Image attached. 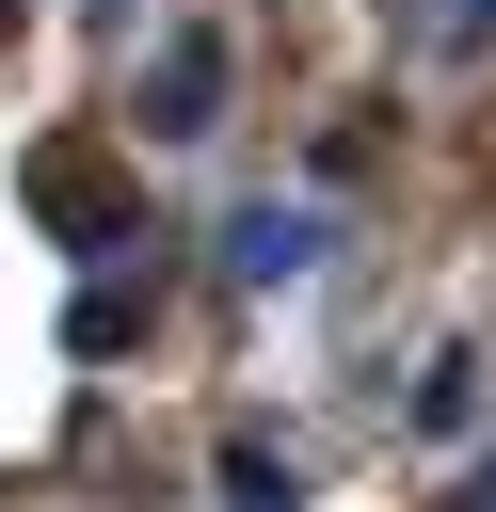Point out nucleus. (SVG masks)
I'll use <instances>...</instances> for the list:
<instances>
[{"label": "nucleus", "instance_id": "nucleus-3", "mask_svg": "<svg viewBox=\"0 0 496 512\" xmlns=\"http://www.w3.org/2000/svg\"><path fill=\"white\" fill-rule=\"evenodd\" d=\"M224 272H240V288H304V272H320V208H272V192H256V208L224 224Z\"/></svg>", "mask_w": 496, "mask_h": 512}, {"label": "nucleus", "instance_id": "nucleus-1", "mask_svg": "<svg viewBox=\"0 0 496 512\" xmlns=\"http://www.w3.org/2000/svg\"><path fill=\"white\" fill-rule=\"evenodd\" d=\"M16 208L64 240V256H144L160 224H144V192H128V160L96 144V128H48L32 160H16Z\"/></svg>", "mask_w": 496, "mask_h": 512}, {"label": "nucleus", "instance_id": "nucleus-2", "mask_svg": "<svg viewBox=\"0 0 496 512\" xmlns=\"http://www.w3.org/2000/svg\"><path fill=\"white\" fill-rule=\"evenodd\" d=\"M144 128H160V144H208V128H224V32H208V16L160 32V64H144Z\"/></svg>", "mask_w": 496, "mask_h": 512}, {"label": "nucleus", "instance_id": "nucleus-4", "mask_svg": "<svg viewBox=\"0 0 496 512\" xmlns=\"http://www.w3.org/2000/svg\"><path fill=\"white\" fill-rule=\"evenodd\" d=\"M144 336H160V272H96V288L64 304V352H80V368H112V352H144Z\"/></svg>", "mask_w": 496, "mask_h": 512}, {"label": "nucleus", "instance_id": "nucleus-6", "mask_svg": "<svg viewBox=\"0 0 496 512\" xmlns=\"http://www.w3.org/2000/svg\"><path fill=\"white\" fill-rule=\"evenodd\" d=\"M448 32H464V48H480V32H496V0H448Z\"/></svg>", "mask_w": 496, "mask_h": 512}, {"label": "nucleus", "instance_id": "nucleus-7", "mask_svg": "<svg viewBox=\"0 0 496 512\" xmlns=\"http://www.w3.org/2000/svg\"><path fill=\"white\" fill-rule=\"evenodd\" d=\"M480 512H496V464H480Z\"/></svg>", "mask_w": 496, "mask_h": 512}, {"label": "nucleus", "instance_id": "nucleus-5", "mask_svg": "<svg viewBox=\"0 0 496 512\" xmlns=\"http://www.w3.org/2000/svg\"><path fill=\"white\" fill-rule=\"evenodd\" d=\"M224 512H304V464L272 432H224Z\"/></svg>", "mask_w": 496, "mask_h": 512}]
</instances>
